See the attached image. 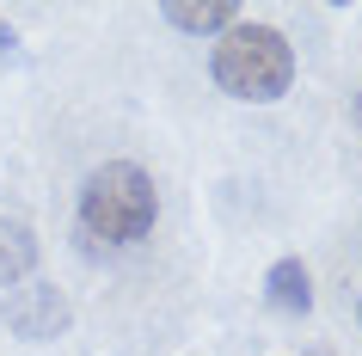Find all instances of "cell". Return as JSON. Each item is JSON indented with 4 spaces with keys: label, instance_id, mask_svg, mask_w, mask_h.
<instances>
[{
    "label": "cell",
    "instance_id": "cell-1",
    "mask_svg": "<svg viewBox=\"0 0 362 356\" xmlns=\"http://www.w3.org/2000/svg\"><path fill=\"white\" fill-rule=\"evenodd\" d=\"M209 74L221 93L246 98V105H270V98H283L295 86V50L270 25H233V31L215 38Z\"/></svg>",
    "mask_w": 362,
    "mask_h": 356
},
{
    "label": "cell",
    "instance_id": "cell-2",
    "mask_svg": "<svg viewBox=\"0 0 362 356\" xmlns=\"http://www.w3.org/2000/svg\"><path fill=\"white\" fill-rule=\"evenodd\" d=\"M153 215H160V197H153V178L135 160H105L80 185V222L105 246H135L153 227Z\"/></svg>",
    "mask_w": 362,
    "mask_h": 356
},
{
    "label": "cell",
    "instance_id": "cell-3",
    "mask_svg": "<svg viewBox=\"0 0 362 356\" xmlns=\"http://www.w3.org/2000/svg\"><path fill=\"white\" fill-rule=\"evenodd\" d=\"M68 319H74V307H68V295H62L56 282H25L19 295L6 301V326H13L19 338H31V344L62 338V332H68Z\"/></svg>",
    "mask_w": 362,
    "mask_h": 356
},
{
    "label": "cell",
    "instance_id": "cell-4",
    "mask_svg": "<svg viewBox=\"0 0 362 356\" xmlns=\"http://www.w3.org/2000/svg\"><path fill=\"white\" fill-rule=\"evenodd\" d=\"M233 19H240V6H233V0H203V6L172 0V6H166V25L197 31V38H221V31H233Z\"/></svg>",
    "mask_w": 362,
    "mask_h": 356
},
{
    "label": "cell",
    "instance_id": "cell-5",
    "mask_svg": "<svg viewBox=\"0 0 362 356\" xmlns=\"http://www.w3.org/2000/svg\"><path fill=\"white\" fill-rule=\"evenodd\" d=\"M264 295L270 307H283V314H307L313 307V289H307V264L301 258H276L264 277Z\"/></svg>",
    "mask_w": 362,
    "mask_h": 356
},
{
    "label": "cell",
    "instance_id": "cell-6",
    "mask_svg": "<svg viewBox=\"0 0 362 356\" xmlns=\"http://www.w3.org/2000/svg\"><path fill=\"white\" fill-rule=\"evenodd\" d=\"M31 264H37V234H31L25 222H0V289L25 282Z\"/></svg>",
    "mask_w": 362,
    "mask_h": 356
},
{
    "label": "cell",
    "instance_id": "cell-7",
    "mask_svg": "<svg viewBox=\"0 0 362 356\" xmlns=\"http://www.w3.org/2000/svg\"><path fill=\"white\" fill-rule=\"evenodd\" d=\"M0 56H13V31L6 25H0Z\"/></svg>",
    "mask_w": 362,
    "mask_h": 356
},
{
    "label": "cell",
    "instance_id": "cell-8",
    "mask_svg": "<svg viewBox=\"0 0 362 356\" xmlns=\"http://www.w3.org/2000/svg\"><path fill=\"white\" fill-rule=\"evenodd\" d=\"M350 117H356V130H362V93H356V105H350Z\"/></svg>",
    "mask_w": 362,
    "mask_h": 356
},
{
    "label": "cell",
    "instance_id": "cell-9",
    "mask_svg": "<svg viewBox=\"0 0 362 356\" xmlns=\"http://www.w3.org/2000/svg\"><path fill=\"white\" fill-rule=\"evenodd\" d=\"M313 356H332V350H313Z\"/></svg>",
    "mask_w": 362,
    "mask_h": 356
},
{
    "label": "cell",
    "instance_id": "cell-10",
    "mask_svg": "<svg viewBox=\"0 0 362 356\" xmlns=\"http://www.w3.org/2000/svg\"><path fill=\"white\" fill-rule=\"evenodd\" d=\"M356 319H362V301H356Z\"/></svg>",
    "mask_w": 362,
    "mask_h": 356
}]
</instances>
